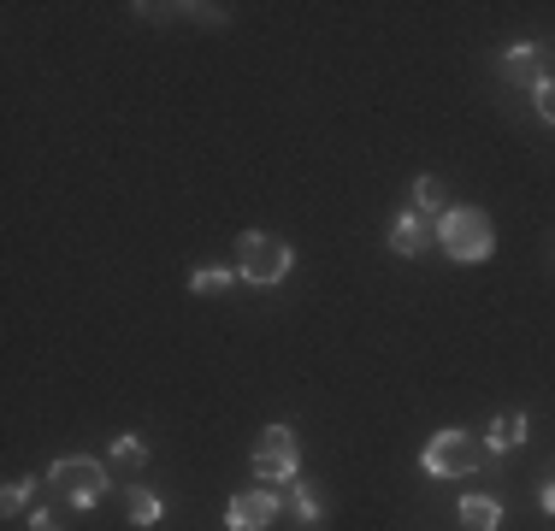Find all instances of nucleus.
Listing matches in <instances>:
<instances>
[{"instance_id":"nucleus-1","label":"nucleus","mask_w":555,"mask_h":531,"mask_svg":"<svg viewBox=\"0 0 555 531\" xmlns=\"http://www.w3.org/2000/svg\"><path fill=\"white\" fill-rule=\"evenodd\" d=\"M438 248L455 266H479V260H491V248H496V224H491V212L485 207H449L443 219H438Z\"/></svg>"},{"instance_id":"nucleus-2","label":"nucleus","mask_w":555,"mask_h":531,"mask_svg":"<svg viewBox=\"0 0 555 531\" xmlns=\"http://www.w3.org/2000/svg\"><path fill=\"white\" fill-rule=\"evenodd\" d=\"M491 461V449H485V437L461 431V425H443V431L426 437V455H420V467L431 478H473Z\"/></svg>"},{"instance_id":"nucleus-3","label":"nucleus","mask_w":555,"mask_h":531,"mask_svg":"<svg viewBox=\"0 0 555 531\" xmlns=\"http://www.w3.org/2000/svg\"><path fill=\"white\" fill-rule=\"evenodd\" d=\"M289 266H296V248L284 243V236H267V231H248L243 243H236V272L248 277V284L272 289L289 277Z\"/></svg>"},{"instance_id":"nucleus-4","label":"nucleus","mask_w":555,"mask_h":531,"mask_svg":"<svg viewBox=\"0 0 555 531\" xmlns=\"http://www.w3.org/2000/svg\"><path fill=\"white\" fill-rule=\"evenodd\" d=\"M48 484H60L65 496H72V508H95L101 496H107V467L89 455H60L54 467H48Z\"/></svg>"},{"instance_id":"nucleus-5","label":"nucleus","mask_w":555,"mask_h":531,"mask_svg":"<svg viewBox=\"0 0 555 531\" xmlns=\"http://www.w3.org/2000/svg\"><path fill=\"white\" fill-rule=\"evenodd\" d=\"M301 467V443L289 425H267V431L255 437V478H267V484H289Z\"/></svg>"},{"instance_id":"nucleus-6","label":"nucleus","mask_w":555,"mask_h":531,"mask_svg":"<svg viewBox=\"0 0 555 531\" xmlns=\"http://www.w3.org/2000/svg\"><path fill=\"white\" fill-rule=\"evenodd\" d=\"M284 514V496L278 490H236L224 502V526L231 531H272V520Z\"/></svg>"},{"instance_id":"nucleus-7","label":"nucleus","mask_w":555,"mask_h":531,"mask_svg":"<svg viewBox=\"0 0 555 531\" xmlns=\"http://www.w3.org/2000/svg\"><path fill=\"white\" fill-rule=\"evenodd\" d=\"M502 77H508V83H526V89L550 83V48H544V42L508 48V53H502Z\"/></svg>"},{"instance_id":"nucleus-8","label":"nucleus","mask_w":555,"mask_h":531,"mask_svg":"<svg viewBox=\"0 0 555 531\" xmlns=\"http://www.w3.org/2000/svg\"><path fill=\"white\" fill-rule=\"evenodd\" d=\"M431 236H438V224H431L426 212H402V219L390 224V255L414 260V255H426V248H431Z\"/></svg>"},{"instance_id":"nucleus-9","label":"nucleus","mask_w":555,"mask_h":531,"mask_svg":"<svg viewBox=\"0 0 555 531\" xmlns=\"http://www.w3.org/2000/svg\"><path fill=\"white\" fill-rule=\"evenodd\" d=\"M526 431H532V425H526V414H496L491 431H485V449H491V455H508V449L526 443Z\"/></svg>"},{"instance_id":"nucleus-10","label":"nucleus","mask_w":555,"mask_h":531,"mask_svg":"<svg viewBox=\"0 0 555 531\" xmlns=\"http://www.w3.org/2000/svg\"><path fill=\"white\" fill-rule=\"evenodd\" d=\"M461 526H467V531H496L502 526V502L496 496H461Z\"/></svg>"},{"instance_id":"nucleus-11","label":"nucleus","mask_w":555,"mask_h":531,"mask_svg":"<svg viewBox=\"0 0 555 531\" xmlns=\"http://www.w3.org/2000/svg\"><path fill=\"white\" fill-rule=\"evenodd\" d=\"M284 508L296 514L301 526H320V520H325V496H320L313 484H289V490H284Z\"/></svg>"},{"instance_id":"nucleus-12","label":"nucleus","mask_w":555,"mask_h":531,"mask_svg":"<svg viewBox=\"0 0 555 531\" xmlns=\"http://www.w3.org/2000/svg\"><path fill=\"white\" fill-rule=\"evenodd\" d=\"M160 496L154 490H142V484H130V502H125V520L137 526V531H149V526H160Z\"/></svg>"},{"instance_id":"nucleus-13","label":"nucleus","mask_w":555,"mask_h":531,"mask_svg":"<svg viewBox=\"0 0 555 531\" xmlns=\"http://www.w3.org/2000/svg\"><path fill=\"white\" fill-rule=\"evenodd\" d=\"M414 212L443 219V212H449V183H443V178H420V183H414Z\"/></svg>"},{"instance_id":"nucleus-14","label":"nucleus","mask_w":555,"mask_h":531,"mask_svg":"<svg viewBox=\"0 0 555 531\" xmlns=\"http://www.w3.org/2000/svg\"><path fill=\"white\" fill-rule=\"evenodd\" d=\"M231 284L236 277L224 272V266H202V272L190 277V296H231Z\"/></svg>"},{"instance_id":"nucleus-15","label":"nucleus","mask_w":555,"mask_h":531,"mask_svg":"<svg viewBox=\"0 0 555 531\" xmlns=\"http://www.w3.org/2000/svg\"><path fill=\"white\" fill-rule=\"evenodd\" d=\"M30 490H36V478H7V490H0V514H24L30 508Z\"/></svg>"},{"instance_id":"nucleus-16","label":"nucleus","mask_w":555,"mask_h":531,"mask_svg":"<svg viewBox=\"0 0 555 531\" xmlns=\"http://www.w3.org/2000/svg\"><path fill=\"white\" fill-rule=\"evenodd\" d=\"M113 461H118V467H142V461H149V443H142L137 431L113 437Z\"/></svg>"},{"instance_id":"nucleus-17","label":"nucleus","mask_w":555,"mask_h":531,"mask_svg":"<svg viewBox=\"0 0 555 531\" xmlns=\"http://www.w3.org/2000/svg\"><path fill=\"white\" fill-rule=\"evenodd\" d=\"M532 106H538V118H544V125H555V77L532 89Z\"/></svg>"},{"instance_id":"nucleus-18","label":"nucleus","mask_w":555,"mask_h":531,"mask_svg":"<svg viewBox=\"0 0 555 531\" xmlns=\"http://www.w3.org/2000/svg\"><path fill=\"white\" fill-rule=\"evenodd\" d=\"M30 531H60V514L54 508H30Z\"/></svg>"},{"instance_id":"nucleus-19","label":"nucleus","mask_w":555,"mask_h":531,"mask_svg":"<svg viewBox=\"0 0 555 531\" xmlns=\"http://www.w3.org/2000/svg\"><path fill=\"white\" fill-rule=\"evenodd\" d=\"M538 508H544V514H555V472L544 478V490H538Z\"/></svg>"}]
</instances>
